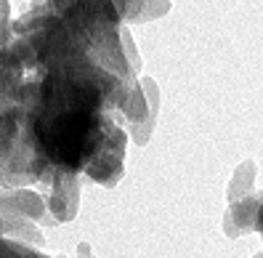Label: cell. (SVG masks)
Instances as JSON below:
<instances>
[{
    "instance_id": "obj_1",
    "label": "cell",
    "mask_w": 263,
    "mask_h": 258,
    "mask_svg": "<svg viewBox=\"0 0 263 258\" xmlns=\"http://www.w3.org/2000/svg\"><path fill=\"white\" fill-rule=\"evenodd\" d=\"M51 115L37 123V139L43 152L59 165L77 168L96 152L101 133L96 104L99 96L90 85L59 83L48 88Z\"/></svg>"
},
{
    "instance_id": "obj_2",
    "label": "cell",
    "mask_w": 263,
    "mask_h": 258,
    "mask_svg": "<svg viewBox=\"0 0 263 258\" xmlns=\"http://www.w3.org/2000/svg\"><path fill=\"white\" fill-rule=\"evenodd\" d=\"M260 226H263V208H260Z\"/></svg>"
}]
</instances>
